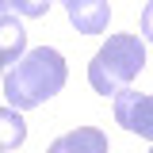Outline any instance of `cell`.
<instances>
[{
  "label": "cell",
  "mask_w": 153,
  "mask_h": 153,
  "mask_svg": "<svg viewBox=\"0 0 153 153\" xmlns=\"http://www.w3.org/2000/svg\"><path fill=\"white\" fill-rule=\"evenodd\" d=\"M69 80V65L54 46H35L19 57L16 65H8L4 73V103H12L19 111L42 107L46 100H54Z\"/></svg>",
  "instance_id": "cell-1"
},
{
  "label": "cell",
  "mask_w": 153,
  "mask_h": 153,
  "mask_svg": "<svg viewBox=\"0 0 153 153\" xmlns=\"http://www.w3.org/2000/svg\"><path fill=\"white\" fill-rule=\"evenodd\" d=\"M142 69H146V38L134 31H119V35H107V42L92 54L88 84L100 96H119L123 88H130V80Z\"/></svg>",
  "instance_id": "cell-2"
},
{
  "label": "cell",
  "mask_w": 153,
  "mask_h": 153,
  "mask_svg": "<svg viewBox=\"0 0 153 153\" xmlns=\"http://www.w3.org/2000/svg\"><path fill=\"white\" fill-rule=\"evenodd\" d=\"M115 123H119L123 130L153 142V92L123 88V92L115 96Z\"/></svg>",
  "instance_id": "cell-3"
},
{
  "label": "cell",
  "mask_w": 153,
  "mask_h": 153,
  "mask_svg": "<svg viewBox=\"0 0 153 153\" xmlns=\"http://www.w3.org/2000/svg\"><path fill=\"white\" fill-rule=\"evenodd\" d=\"M65 16L80 35H103L111 23V4L107 0H61Z\"/></svg>",
  "instance_id": "cell-4"
},
{
  "label": "cell",
  "mask_w": 153,
  "mask_h": 153,
  "mask_svg": "<svg viewBox=\"0 0 153 153\" xmlns=\"http://www.w3.org/2000/svg\"><path fill=\"white\" fill-rule=\"evenodd\" d=\"M111 142L100 126H76V130H65L61 138L50 142L46 153H107Z\"/></svg>",
  "instance_id": "cell-5"
},
{
  "label": "cell",
  "mask_w": 153,
  "mask_h": 153,
  "mask_svg": "<svg viewBox=\"0 0 153 153\" xmlns=\"http://www.w3.org/2000/svg\"><path fill=\"white\" fill-rule=\"evenodd\" d=\"M23 46H27V31L19 23L16 12H4L0 16V61L4 65H16L23 57Z\"/></svg>",
  "instance_id": "cell-6"
},
{
  "label": "cell",
  "mask_w": 153,
  "mask_h": 153,
  "mask_svg": "<svg viewBox=\"0 0 153 153\" xmlns=\"http://www.w3.org/2000/svg\"><path fill=\"white\" fill-rule=\"evenodd\" d=\"M23 138H27V126H23L19 107L4 103V111H0V149H4V153L19 149V146H23Z\"/></svg>",
  "instance_id": "cell-7"
},
{
  "label": "cell",
  "mask_w": 153,
  "mask_h": 153,
  "mask_svg": "<svg viewBox=\"0 0 153 153\" xmlns=\"http://www.w3.org/2000/svg\"><path fill=\"white\" fill-rule=\"evenodd\" d=\"M54 0H4V12H16V16H27V19H42L50 12Z\"/></svg>",
  "instance_id": "cell-8"
},
{
  "label": "cell",
  "mask_w": 153,
  "mask_h": 153,
  "mask_svg": "<svg viewBox=\"0 0 153 153\" xmlns=\"http://www.w3.org/2000/svg\"><path fill=\"white\" fill-rule=\"evenodd\" d=\"M138 27H142V38H146V42H153V0L142 8V19H138Z\"/></svg>",
  "instance_id": "cell-9"
},
{
  "label": "cell",
  "mask_w": 153,
  "mask_h": 153,
  "mask_svg": "<svg viewBox=\"0 0 153 153\" xmlns=\"http://www.w3.org/2000/svg\"><path fill=\"white\" fill-rule=\"evenodd\" d=\"M149 153H153V146H149Z\"/></svg>",
  "instance_id": "cell-10"
}]
</instances>
